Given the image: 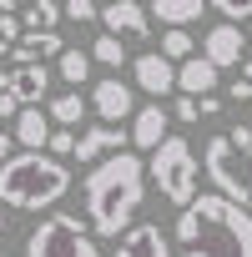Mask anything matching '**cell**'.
<instances>
[{"instance_id":"6da1fadb","label":"cell","mask_w":252,"mask_h":257,"mask_svg":"<svg viewBox=\"0 0 252 257\" xmlns=\"http://www.w3.org/2000/svg\"><path fill=\"white\" fill-rule=\"evenodd\" d=\"M86 222L96 237H121L126 227H137L142 192H147V167L132 152H111L86 172Z\"/></svg>"},{"instance_id":"7a4b0ae2","label":"cell","mask_w":252,"mask_h":257,"mask_svg":"<svg viewBox=\"0 0 252 257\" xmlns=\"http://www.w3.org/2000/svg\"><path fill=\"white\" fill-rule=\"evenodd\" d=\"M177 242L182 257H252V212L222 192L197 197L177 217Z\"/></svg>"},{"instance_id":"3957f363","label":"cell","mask_w":252,"mask_h":257,"mask_svg":"<svg viewBox=\"0 0 252 257\" xmlns=\"http://www.w3.org/2000/svg\"><path fill=\"white\" fill-rule=\"evenodd\" d=\"M71 187V167L61 157L46 152H21L11 162H0V202L21 207V212H46L66 197Z\"/></svg>"},{"instance_id":"277c9868","label":"cell","mask_w":252,"mask_h":257,"mask_svg":"<svg viewBox=\"0 0 252 257\" xmlns=\"http://www.w3.org/2000/svg\"><path fill=\"white\" fill-rule=\"evenodd\" d=\"M202 172L222 197H232L237 207L252 212V126L212 137L207 152H202Z\"/></svg>"},{"instance_id":"5b68a950","label":"cell","mask_w":252,"mask_h":257,"mask_svg":"<svg viewBox=\"0 0 252 257\" xmlns=\"http://www.w3.org/2000/svg\"><path fill=\"white\" fill-rule=\"evenodd\" d=\"M147 177L157 182V192L172 202V207H192L202 192H197V152L182 142V137H167L152 162H147Z\"/></svg>"},{"instance_id":"8992f818","label":"cell","mask_w":252,"mask_h":257,"mask_svg":"<svg viewBox=\"0 0 252 257\" xmlns=\"http://www.w3.org/2000/svg\"><path fill=\"white\" fill-rule=\"evenodd\" d=\"M86 227H91V222H81V217H71V212H51L46 222L31 227L26 257H101Z\"/></svg>"},{"instance_id":"52a82bcc","label":"cell","mask_w":252,"mask_h":257,"mask_svg":"<svg viewBox=\"0 0 252 257\" xmlns=\"http://www.w3.org/2000/svg\"><path fill=\"white\" fill-rule=\"evenodd\" d=\"M91 111H96L101 121L121 126V116H137V96H132V86H126V81L101 76V81L91 86Z\"/></svg>"},{"instance_id":"ba28073f","label":"cell","mask_w":252,"mask_h":257,"mask_svg":"<svg viewBox=\"0 0 252 257\" xmlns=\"http://www.w3.org/2000/svg\"><path fill=\"white\" fill-rule=\"evenodd\" d=\"M0 86L16 91L21 106H36V101H46V91H51V71H46L41 61H11L6 76H0Z\"/></svg>"},{"instance_id":"9c48e42d","label":"cell","mask_w":252,"mask_h":257,"mask_svg":"<svg viewBox=\"0 0 252 257\" xmlns=\"http://www.w3.org/2000/svg\"><path fill=\"white\" fill-rule=\"evenodd\" d=\"M101 26L121 41H147L152 36V21H147V6H137V0H111V6L101 11Z\"/></svg>"},{"instance_id":"30bf717a","label":"cell","mask_w":252,"mask_h":257,"mask_svg":"<svg viewBox=\"0 0 252 257\" xmlns=\"http://www.w3.org/2000/svg\"><path fill=\"white\" fill-rule=\"evenodd\" d=\"M132 71H137V86L147 91V96H167V91H177V61L172 56H162V51H147V56H137L132 61Z\"/></svg>"},{"instance_id":"8fae6325","label":"cell","mask_w":252,"mask_h":257,"mask_svg":"<svg viewBox=\"0 0 252 257\" xmlns=\"http://www.w3.org/2000/svg\"><path fill=\"white\" fill-rule=\"evenodd\" d=\"M111 257H172V242H167V232L157 222H137V227L121 232Z\"/></svg>"},{"instance_id":"7c38bea8","label":"cell","mask_w":252,"mask_h":257,"mask_svg":"<svg viewBox=\"0 0 252 257\" xmlns=\"http://www.w3.org/2000/svg\"><path fill=\"white\" fill-rule=\"evenodd\" d=\"M242 51H247V36H242V26H237V21L212 26V31H207V41H202V56H207V61H217V66H242Z\"/></svg>"},{"instance_id":"4fadbf2b","label":"cell","mask_w":252,"mask_h":257,"mask_svg":"<svg viewBox=\"0 0 252 257\" xmlns=\"http://www.w3.org/2000/svg\"><path fill=\"white\" fill-rule=\"evenodd\" d=\"M126 142H132V132H121V126L101 121V126H91L86 137H76V162H96V157H111V152H121Z\"/></svg>"},{"instance_id":"5bb4252c","label":"cell","mask_w":252,"mask_h":257,"mask_svg":"<svg viewBox=\"0 0 252 257\" xmlns=\"http://www.w3.org/2000/svg\"><path fill=\"white\" fill-rule=\"evenodd\" d=\"M167 111H162V101H152V106H142L137 116H132V147L137 152H157L162 142H167Z\"/></svg>"},{"instance_id":"9a60e30c","label":"cell","mask_w":252,"mask_h":257,"mask_svg":"<svg viewBox=\"0 0 252 257\" xmlns=\"http://www.w3.org/2000/svg\"><path fill=\"white\" fill-rule=\"evenodd\" d=\"M217 61H207V56H187L182 66H177V91L182 96H212L217 91Z\"/></svg>"},{"instance_id":"2e32d148","label":"cell","mask_w":252,"mask_h":257,"mask_svg":"<svg viewBox=\"0 0 252 257\" xmlns=\"http://www.w3.org/2000/svg\"><path fill=\"white\" fill-rule=\"evenodd\" d=\"M26 152H46L51 147V111H41V106H26L21 116H16V132H11Z\"/></svg>"},{"instance_id":"e0dca14e","label":"cell","mask_w":252,"mask_h":257,"mask_svg":"<svg viewBox=\"0 0 252 257\" xmlns=\"http://www.w3.org/2000/svg\"><path fill=\"white\" fill-rule=\"evenodd\" d=\"M207 6L212 0H147V11L157 21H167V26H192V21H202Z\"/></svg>"},{"instance_id":"ac0fdd59","label":"cell","mask_w":252,"mask_h":257,"mask_svg":"<svg viewBox=\"0 0 252 257\" xmlns=\"http://www.w3.org/2000/svg\"><path fill=\"white\" fill-rule=\"evenodd\" d=\"M61 16H66L61 0H31L26 16H21V26H26V31H56V26H61Z\"/></svg>"},{"instance_id":"d6986e66","label":"cell","mask_w":252,"mask_h":257,"mask_svg":"<svg viewBox=\"0 0 252 257\" xmlns=\"http://www.w3.org/2000/svg\"><path fill=\"white\" fill-rule=\"evenodd\" d=\"M91 66H96L91 51H61V56H56V71H61V81H71V91L91 76Z\"/></svg>"},{"instance_id":"ffe728a7","label":"cell","mask_w":252,"mask_h":257,"mask_svg":"<svg viewBox=\"0 0 252 257\" xmlns=\"http://www.w3.org/2000/svg\"><path fill=\"white\" fill-rule=\"evenodd\" d=\"M91 56H96V66H111V71H121V66H126V41L106 31V36H96Z\"/></svg>"},{"instance_id":"44dd1931","label":"cell","mask_w":252,"mask_h":257,"mask_svg":"<svg viewBox=\"0 0 252 257\" xmlns=\"http://www.w3.org/2000/svg\"><path fill=\"white\" fill-rule=\"evenodd\" d=\"M51 121H56V126H76V121H86V101H81V91L56 96V101H51Z\"/></svg>"},{"instance_id":"7402d4cb","label":"cell","mask_w":252,"mask_h":257,"mask_svg":"<svg viewBox=\"0 0 252 257\" xmlns=\"http://www.w3.org/2000/svg\"><path fill=\"white\" fill-rule=\"evenodd\" d=\"M162 56H172V61H187V56H197V46H192L187 26H172V31L162 36Z\"/></svg>"},{"instance_id":"603a6c76","label":"cell","mask_w":252,"mask_h":257,"mask_svg":"<svg viewBox=\"0 0 252 257\" xmlns=\"http://www.w3.org/2000/svg\"><path fill=\"white\" fill-rule=\"evenodd\" d=\"M26 46L36 51V61H46V56H61V51H66V41H61L56 31H31V36H26Z\"/></svg>"},{"instance_id":"cb8c5ba5","label":"cell","mask_w":252,"mask_h":257,"mask_svg":"<svg viewBox=\"0 0 252 257\" xmlns=\"http://www.w3.org/2000/svg\"><path fill=\"white\" fill-rule=\"evenodd\" d=\"M21 46V16L16 11H0V56H11Z\"/></svg>"},{"instance_id":"d4e9b609","label":"cell","mask_w":252,"mask_h":257,"mask_svg":"<svg viewBox=\"0 0 252 257\" xmlns=\"http://www.w3.org/2000/svg\"><path fill=\"white\" fill-rule=\"evenodd\" d=\"M61 6H66V21H76V26H86V21H101L96 0H61Z\"/></svg>"},{"instance_id":"484cf974","label":"cell","mask_w":252,"mask_h":257,"mask_svg":"<svg viewBox=\"0 0 252 257\" xmlns=\"http://www.w3.org/2000/svg\"><path fill=\"white\" fill-rule=\"evenodd\" d=\"M51 157H76V126H56L51 132Z\"/></svg>"},{"instance_id":"4316f807","label":"cell","mask_w":252,"mask_h":257,"mask_svg":"<svg viewBox=\"0 0 252 257\" xmlns=\"http://www.w3.org/2000/svg\"><path fill=\"white\" fill-rule=\"evenodd\" d=\"M232 101H252V61L237 66V76H232Z\"/></svg>"},{"instance_id":"83f0119b","label":"cell","mask_w":252,"mask_h":257,"mask_svg":"<svg viewBox=\"0 0 252 257\" xmlns=\"http://www.w3.org/2000/svg\"><path fill=\"white\" fill-rule=\"evenodd\" d=\"M212 6H217L227 21H247V16H252V0H212Z\"/></svg>"},{"instance_id":"f1b7e54d","label":"cell","mask_w":252,"mask_h":257,"mask_svg":"<svg viewBox=\"0 0 252 257\" xmlns=\"http://www.w3.org/2000/svg\"><path fill=\"white\" fill-rule=\"evenodd\" d=\"M172 116H177V121H197V116H202V101H197V96H182Z\"/></svg>"},{"instance_id":"f546056e","label":"cell","mask_w":252,"mask_h":257,"mask_svg":"<svg viewBox=\"0 0 252 257\" xmlns=\"http://www.w3.org/2000/svg\"><path fill=\"white\" fill-rule=\"evenodd\" d=\"M21 111H26V106H21V96L0 86V116H21Z\"/></svg>"},{"instance_id":"4dcf8cb0","label":"cell","mask_w":252,"mask_h":257,"mask_svg":"<svg viewBox=\"0 0 252 257\" xmlns=\"http://www.w3.org/2000/svg\"><path fill=\"white\" fill-rule=\"evenodd\" d=\"M197 101H202V116H217V111H222V101H217V96H197Z\"/></svg>"},{"instance_id":"1f68e13d","label":"cell","mask_w":252,"mask_h":257,"mask_svg":"<svg viewBox=\"0 0 252 257\" xmlns=\"http://www.w3.org/2000/svg\"><path fill=\"white\" fill-rule=\"evenodd\" d=\"M11 147H16V137H6V132H0V162H11Z\"/></svg>"},{"instance_id":"d6a6232c","label":"cell","mask_w":252,"mask_h":257,"mask_svg":"<svg viewBox=\"0 0 252 257\" xmlns=\"http://www.w3.org/2000/svg\"><path fill=\"white\" fill-rule=\"evenodd\" d=\"M16 6H31V0H0V11H16Z\"/></svg>"},{"instance_id":"836d02e7","label":"cell","mask_w":252,"mask_h":257,"mask_svg":"<svg viewBox=\"0 0 252 257\" xmlns=\"http://www.w3.org/2000/svg\"><path fill=\"white\" fill-rule=\"evenodd\" d=\"M0 232H6V202H0Z\"/></svg>"},{"instance_id":"e575fe53","label":"cell","mask_w":252,"mask_h":257,"mask_svg":"<svg viewBox=\"0 0 252 257\" xmlns=\"http://www.w3.org/2000/svg\"><path fill=\"white\" fill-rule=\"evenodd\" d=\"M0 257H11V252H0Z\"/></svg>"}]
</instances>
